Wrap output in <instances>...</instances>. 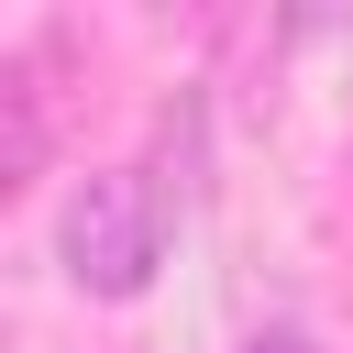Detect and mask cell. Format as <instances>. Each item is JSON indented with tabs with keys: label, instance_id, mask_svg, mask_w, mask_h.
Instances as JSON below:
<instances>
[{
	"label": "cell",
	"instance_id": "6da1fadb",
	"mask_svg": "<svg viewBox=\"0 0 353 353\" xmlns=\"http://www.w3.org/2000/svg\"><path fill=\"white\" fill-rule=\"evenodd\" d=\"M55 254H66L77 298H143L165 265V188L143 165H88L55 210Z\"/></svg>",
	"mask_w": 353,
	"mask_h": 353
},
{
	"label": "cell",
	"instance_id": "7a4b0ae2",
	"mask_svg": "<svg viewBox=\"0 0 353 353\" xmlns=\"http://www.w3.org/2000/svg\"><path fill=\"white\" fill-rule=\"evenodd\" d=\"M44 132H55V121H44V66L11 55V66H0V199H22V188L44 176Z\"/></svg>",
	"mask_w": 353,
	"mask_h": 353
},
{
	"label": "cell",
	"instance_id": "3957f363",
	"mask_svg": "<svg viewBox=\"0 0 353 353\" xmlns=\"http://www.w3.org/2000/svg\"><path fill=\"white\" fill-rule=\"evenodd\" d=\"M154 188H165V199L199 188V99H176V110L154 121Z\"/></svg>",
	"mask_w": 353,
	"mask_h": 353
},
{
	"label": "cell",
	"instance_id": "277c9868",
	"mask_svg": "<svg viewBox=\"0 0 353 353\" xmlns=\"http://www.w3.org/2000/svg\"><path fill=\"white\" fill-rule=\"evenodd\" d=\"M243 353H331V342H320V331H298V320H265Z\"/></svg>",
	"mask_w": 353,
	"mask_h": 353
}]
</instances>
